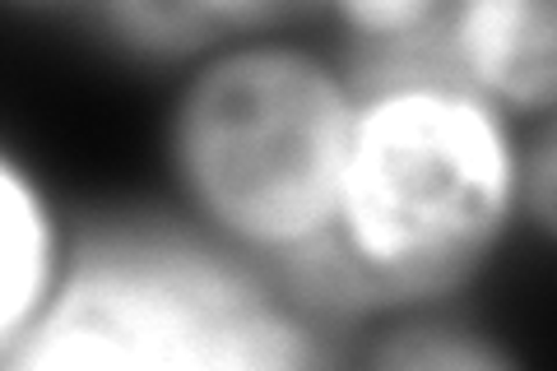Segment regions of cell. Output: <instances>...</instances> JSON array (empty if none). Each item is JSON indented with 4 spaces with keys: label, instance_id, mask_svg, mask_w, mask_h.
<instances>
[{
    "label": "cell",
    "instance_id": "6da1fadb",
    "mask_svg": "<svg viewBox=\"0 0 557 371\" xmlns=\"http://www.w3.org/2000/svg\"><path fill=\"white\" fill-rule=\"evenodd\" d=\"M520 214L507 116L460 84L358 94L335 223L274 284L317 321L418 311L465 293Z\"/></svg>",
    "mask_w": 557,
    "mask_h": 371
},
{
    "label": "cell",
    "instance_id": "7a4b0ae2",
    "mask_svg": "<svg viewBox=\"0 0 557 371\" xmlns=\"http://www.w3.org/2000/svg\"><path fill=\"white\" fill-rule=\"evenodd\" d=\"M0 371H335L321 321L247 256L163 223L84 237Z\"/></svg>",
    "mask_w": 557,
    "mask_h": 371
},
{
    "label": "cell",
    "instance_id": "3957f363",
    "mask_svg": "<svg viewBox=\"0 0 557 371\" xmlns=\"http://www.w3.org/2000/svg\"><path fill=\"white\" fill-rule=\"evenodd\" d=\"M354 116V84L325 57L247 33L205 51L172 98V182L228 251L278 270L335 223Z\"/></svg>",
    "mask_w": 557,
    "mask_h": 371
},
{
    "label": "cell",
    "instance_id": "277c9868",
    "mask_svg": "<svg viewBox=\"0 0 557 371\" xmlns=\"http://www.w3.org/2000/svg\"><path fill=\"white\" fill-rule=\"evenodd\" d=\"M548 0H469L450 5V51L469 94L502 116H544L557 102Z\"/></svg>",
    "mask_w": 557,
    "mask_h": 371
},
{
    "label": "cell",
    "instance_id": "5b68a950",
    "mask_svg": "<svg viewBox=\"0 0 557 371\" xmlns=\"http://www.w3.org/2000/svg\"><path fill=\"white\" fill-rule=\"evenodd\" d=\"M57 270V233L42 196L10 158H0V348L38 316Z\"/></svg>",
    "mask_w": 557,
    "mask_h": 371
},
{
    "label": "cell",
    "instance_id": "8992f818",
    "mask_svg": "<svg viewBox=\"0 0 557 371\" xmlns=\"http://www.w3.org/2000/svg\"><path fill=\"white\" fill-rule=\"evenodd\" d=\"M358 371H525V362L483 325L418 307L386 334H376Z\"/></svg>",
    "mask_w": 557,
    "mask_h": 371
}]
</instances>
